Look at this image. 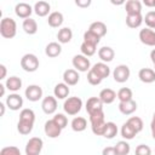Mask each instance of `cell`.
Instances as JSON below:
<instances>
[{
    "label": "cell",
    "instance_id": "6da1fadb",
    "mask_svg": "<svg viewBox=\"0 0 155 155\" xmlns=\"http://www.w3.org/2000/svg\"><path fill=\"white\" fill-rule=\"evenodd\" d=\"M0 34L5 39H12L17 34V24L15 19L10 17H4L0 22Z\"/></svg>",
    "mask_w": 155,
    "mask_h": 155
},
{
    "label": "cell",
    "instance_id": "7a4b0ae2",
    "mask_svg": "<svg viewBox=\"0 0 155 155\" xmlns=\"http://www.w3.org/2000/svg\"><path fill=\"white\" fill-rule=\"evenodd\" d=\"M82 108V101L80 97H69L63 103V109L68 115H76Z\"/></svg>",
    "mask_w": 155,
    "mask_h": 155
},
{
    "label": "cell",
    "instance_id": "3957f363",
    "mask_svg": "<svg viewBox=\"0 0 155 155\" xmlns=\"http://www.w3.org/2000/svg\"><path fill=\"white\" fill-rule=\"evenodd\" d=\"M21 67L28 73H34L39 68V58L33 53H27L21 58Z\"/></svg>",
    "mask_w": 155,
    "mask_h": 155
},
{
    "label": "cell",
    "instance_id": "277c9868",
    "mask_svg": "<svg viewBox=\"0 0 155 155\" xmlns=\"http://www.w3.org/2000/svg\"><path fill=\"white\" fill-rule=\"evenodd\" d=\"M44 147V142L39 137H31L25 145V154L27 155H38L41 153Z\"/></svg>",
    "mask_w": 155,
    "mask_h": 155
},
{
    "label": "cell",
    "instance_id": "5b68a950",
    "mask_svg": "<svg viewBox=\"0 0 155 155\" xmlns=\"http://www.w3.org/2000/svg\"><path fill=\"white\" fill-rule=\"evenodd\" d=\"M131 75V71H130V68L126 65V64H120L117 65L114 71H113V78L116 82L119 84H122V82H126L128 80Z\"/></svg>",
    "mask_w": 155,
    "mask_h": 155
},
{
    "label": "cell",
    "instance_id": "8992f818",
    "mask_svg": "<svg viewBox=\"0 0 155 155\" xmlns=\"http://www.w3.org/2000/svg\"><path fill=\"white\" fill-rule=\"evenodd\" d=\"M73 67L78 70V71H87L91 69V63L90 59L87 58V56L85 54H76L73 57Z\"/></svg>",
    "mask_w": 155,
    "mask_h": 155
},
{
    "label": "cell",
    "instance_id": "52a82bcc",
    "mask_svg": "<svg viewBox=\"0 0 155 155\" xmlns=\"http://www.w3.org/2000/svg\"><path fill=\"white\" fill-rule=\"evenodd\" d=\"M62 127L52 119V120H47L45 122V126H44V131H45V134L48 137V138H57L61 136V132H62Z\"/></svg>",
    "mask_w": 155,
    "mask_h": 155
},
{
    "label": "cell",
    "instance_id": "ba28073f",
    "mask_svg": "<svg viewBox=\"0 0 155 155\" xmlns=\"http://www.w3.org/2000/svg\"><path fill=\"white\" fill-rule=\"evenodd\" d=\"M24 94L27 97L28 101L30 102H38L42 98V88L39 86V85H29L25 91H24Z\"/></svg>",
    "mask_w": 155,
    "mask_h": 155
},
{
    "label": "cell",
    "instance_id": "9c48e42d",
    "mask_svg": "<svg viewBox=\"0 0 155 155\" xmlns=\"http://www.w3.org/2000/svg\"><path fill=\"white\" fill-rule=\"evenodd\" d=\"M41 108H42L44 113L47 114V115L56 113V110H57V98L54 96L45 97L41 102Z\"/></svg>",
    "mask_w": 155,
    "mask_h": 155
},
{
    "label": "cell",
    "instance_id": "30bf717a",
    "mask_svg": "<svg viewBox=\"0 0 155 155\" xmlns=\"http://www.w3.org/2000/svg\"><path fill=\"white\" fill-rule=\"evenodd\" d=\"M139 40L147 46H155V31L151 28H144L139 31Z\"/></svg>",
    "mask_w": 155,
    "mask_h": 155
},
{
    "label": "cell",
    "instance_id": "8fae6325",
    "mask_svg": "<svg viewBox=\"0 0 155 155\" xmlns=\"http://www.w3.org/2000/svg\"><path fill=\"white\" fill-rule=\"evenodd\" d=\"M23 105V98L18 93H11L6 97V107L11 110H19Z\"/></svg>",
    "mask_w": 155,
    "mask_h": 155
},
{
    "label": "cell",
    "instance_id": "7c38bea8",
    "mask_svg": "<svg viewBox=\"0 0 155 155\" xmlns=\"http://www.w3.org/2000/svg\"><path fill=\"white\" fill-rule=\"evenodd\" d=\"M33 11H34V8L29 4H27V2H18L15 6V13H16V16L19 17V18H23V19L30 17V15H31Z\"/></svg>",
    "mask_w": 155,
    "mask_h": 155
},
{
    "label": "cell",
    "instance_id": "4fadbf2b",
    "mask_svg": "<svg viewBox=\"0 0 155 155\" xmlns=\"http://www.w3.org/2000/svg\"><path fill=\"white\" fill-rule=\"evenodd\" d=\"M63 80L67 85L69 86H74L79 82L80 80V76H79V73L76 69H67L64 73H63Z\"/></svg>",
    "mask_w": 155,
    "mask_h": 155
},
{
    "label": "cell",
    "instance_id": "5bb4252c",
    "mask_svg": "<svg viewBox=\"0 0 155 155\" xmlns=\"http://www.w3.org/2000/svg\"><path fill=\"white\" fill-rule=\"evenodd\" d=\"M138 78L144 84H151L155 81V70L151 68H142L138 71Z\"/></svg>",
    "mask_w": 155,
    "mask_h": 155
},
{
    "label": "cell",
    "instance_id": "9a60e30c",
    "mask_svg": "<svg viewBox=\"0 0 155 155\" xmlns=\"http://www.w3.org/2000/svg\"><path fill=\"white\" fill-rule=\"evenodd\" d=\"M142 23H143L142 13H131V15L126 16V24L128 28H132V29L139 28L142 25Z\"/></svg>",
    "mask_w": 155,
    "mask_h": 155
},
{
    "label": "cell",
    "instance_id": "2e32d148",
    "mask_svg": "<svg viewBox=\"0 0 155 155\" xmlns=\"http://www.w3.org/2000/svg\"><path fill=\"white\" fill-rule=\"evenodd\" d=\"M119 110L124 115H131L137 110V103L133 99H130L126 102H120L119 103Z\"/></svg>",
    "mask_w": 155,
    "mask_h": 155
},
{
    "label": "cell",
    "instance_id": "e0dca14e",
    "mask_svg": "<svg viewBox=\"0 0 155 155\" xmlns=\"http://www.w3.org/2000/svg\"><path fill=\"white\" fill-rule=\"evenodd\" d=\"M98 97L101 98V101L103 102V104H110V103H113L117 98V94L111 88H103L99 92V96Z\"/></svg>",
    "mask_w": 155,
    "mask_h": 155
},
{
    "label": "cell",
    "instance_id": "ac0fdd59",
    "mask_svg": "<svg viewBox=\"0 0 155 155\" xmlns=\"http://www.w3.org/2000/svg\"><path fill=\"white\" fill-rule=\"evenodd\" d=\"M63 21H64V17H63V13L62 12H58V11H54V12H51L48 15V18H47V23L50 27L52 28H58L63 24Z\"/></svg>",
    "mask_w": 155,
    "mask_h": 155
},
{
    "label": "cell",
    "instance_id": "d6986e66",
    "mask_svg": "<svg viewBox=\"0 0 155 155\" xmlns=\"http://www.w3.org/2000/svg\"><path fill=\"white\" fill-rule=\"evenodd\" d=\"M68 86H69V85H67L65 82H59V84H57V85L54 86V88H53L54 97H56L57 99H65V98L68 97L69 92H70V90H69Z\"/></svg>",
    "mask_w": 155,
    "mask_h": 155
},
{
    "label": "cell",
    "instance_id": "ffe728a7",
    "mask_svg": "<svg viewBox=\"0 0 155 155\" xmlns=\"http://www.w3.org/2000/svg\"><path fill=\"white\" fill-rule=\"evenodd\" d=\"M99 109H103V102L101 101V98L99 97H90L86 102V111L88 114H91Z\"/></svg>",
    "mask_w": 155,
    "mask_h": 155
},
{
    "label": "cell",
    "instance_id": "44dd1931",
    "mask_svg": "<svg viewBox=\"0 0 155 155\" xmlns=\"http://www.w3.org/2000/svg\"><path fill=\"white\" fill-rule=\"evenodd\" d=\"M97 75H99L102 79H105L110 75V68L107 65L105 62H99V63H96L92 68H91Z\"/></svg>",
    "mask_w": 155,
    "mask_h": 155
},
{
    "label": "cell",
    "instance_id": "7402d4cb",
    "mask_svg": "<svg viewBox=\"0 0 155 155\" xmlns=\"http://www.w3.org/2000/svg\"><path fill=\"white\" fill-rule=\"evenodd\" d=\"M61 52H62V46H61V44L54 42V41L47 44V46H46V48H45V53H46V56H48L50 58H56V57H58V56L61 54Z\"/></svg>",
    "mask_w": 155,
    "mask_h": 155
},
{
    "label": "cell",
    "instance_id": "603a6c76",
    "mask_svg": "<svg viewBox=\"0 0 155 155\" xmlns=\"http://www.w3.org/2000/svg\"><path fill=\"white\" fill-rule=\"evenodd\" d=\"M51 11V6L48 2L46 1H38L35 5H34V12L39 16V17H45L48 15V12Z\"/></svg>",
    "mask_w": 155,
    "mask_h": 155
},
{
    "label": "cell",
    "instance_id": "cb8c5ba5",
    "mask_svg": "<svg viewBox=\"0 0 155 155\" xmlns=\"http://www.w3.org/2000/svg\"><path fill=\"white\" fill-rule=\"evenodd\" d=\"M115 52L109 46H103L98 50V57L102 59V62H111L114 59Z\"/></svg>",
    "mask_w": 155,
    "mask_h": 155
},
{
    "label": "cell",
    "instance_id": "d4e9b609",
    "mask_svg": "<svg viewBox=\"0 0 155 155\" xmlns=\"http://www.w3.org/2000/svg\"><path fill=\"white\" fill-rule=\"evenodd\" d=\"M33 127H34V122L33 121H28V120H23V119L18 120L17 130H18V132L21 134H23V136L29 134L33 131Z\"/></svg>",
    "mask_w": 155,
    "mask_h": 155
},
{
    "label": "cell",
    "instance_id": "484cf974",
    "mask_svg": "<svg viewBox=\"0 0 155 155\" xmlns=\"http://www.w3.org/2000/svg\"><path fill=\"white\" fill-rule=\"evenodd\" d=\"M22 27H23V30L29 35H34L38 31V23L35 19H33L30 17H28L23 21Z\"/></svg>",
    "mask_w": 155,
    "mask_h": 155
},
{
    "label": "cell",
    "instance_id": "4316f807",
    "mask_svg": "<svg viewBox=\"0 0 155 155\" xmlns=\"http://www.w3.org/2000/svg\"><path fill=\"white\" fill-rule=\"evenodd\" d=\"M71 38H73V31L68 27H64V28L59 29L58 33H57V39H58L59 44H68L71 40Z\"/></svg>",
    "mask_w": 155,
    "mask_h": 155
},
{
    "label": "cell",
    "instance_id": "83f0119b",
    "mask_svg": "<svg viewBox=\"0 0 155 155\" xmlns=\"http://www.w3.org/2000/svg\"><path fill=\"white\" fill-rule=\"evenodd\" d=\"M5 85H6L7 90H10L12 92H17L22 87V80L18 76H10V78H7Z\"/></svg>",
    "mask_w": 155,
    "mask_h": 155
},
{
    "label": "cell",
    "instance_id": "f1b7e54d",
    "mask_svg": "<svg viewBox=\"0 0 155 155\" xmlns=\"http://www.w3.org/2000/svg\"><path fill=\"white\" fill-rule=\"evenodd\" d=\"M125 10L127 15L142 13V4L139 2V0H127L125 5Z\"/></svg>",
    "mask_w": 155,
    "mask_h": 155
},
{
    "label": "cell",
    "instance_id": "f546056e",
    "mask_svg": "<svg viewBox=\"0 0 155 155\" xmlns=\"http://www.w3.org/2000/svg\"><path fill=\"white\" fill-rule=\"evenodd\" d=\"M88 30H91L92 33H94L96 35H98L99 38H103L105 34H107V25L101 22V21H97V22H93L91 23Z\"/></svg>",
    "mask_w": 155,
    "mask_h": 155
},
{
    "label": "cell",
    "instance_id": "4dcf8cb0",
    "mask_svg": "<svg viewBox=\"0 0 155 155\" xmlns=\"http://www.w3.org/2000/svg\"><path fill=\"white\" fill-rule=\"evenodd\" d=\"M116 134H117V126H116V124L113 122V121H108V122H105V127H104L103 137L107 138V139H113Z\"/></svg>",
    "mask_w": 155,
    "mask_h": 155
},
{
    "label": "cell",
    "instance_id": "1f68e13d",
    "mask_svg": "<svg viewBox=\"0 0 155 155\" xmlns=\"http://www.w3.org/2000/svg\"><path fill=\"white\" fill-rule=\"evenodd\" d=\"M86 127H87V121H86L85 117L76 116V117L73 119V121H71V128H73V131H75V132H82V131L86 130Z\"/></svg>",
    "mask_w": 155,
    "mask_h": 155
},
{
    "label": "cell",
    "instance_id": "d6a6232c",
    "mask_svg": "<svg viewBox=\"0 0 155 155\" xmlns=\"http://www.w3.org/2000/svg\"><path fill=\"white\" fill-rule=\"evenodd\" d=\"M138 132L134 130V127L131 125V124H128L127 121L122 125V127H121V136L125 138V139H133L134 138V136L137 134Z\"/></svg>",
    "mask_w": 155,
    "mask_h": 155
},
{
    "label": "cell",
    "instance_id": "836d02e7",
    "mask_svg": "<svg viewBox=\"0 0 155 155\" xmlns=\"http://www.w3.org/2000/svg\"><path fill=\"white\" fill-rule=\"evenodd\" d=\"M90 115V122H91V126L92 125H97V124H102V122H105L104 120V111L103 109H99V110H96Z\"/></svg>",
    "mask_w": 155,
    "mask_h": 155
},
{
    "label": "cell",
    "instance_id": "e575fe53",
    "mask_svg": "<svg viewBox=\"0 0 155 155\" xmlns=\"http://www.w3.org/2000/svg\"><path fill=\"white\" fill-rule=\"evenodd\" d=\"M116 94H117V99H119L120 102L130 101V99H132V97H133L132 90L128 88V87H122V88H120Z\"/></svg>",
    "mask_w": 155,
    "mask_h": 155
},
{
    "label": "cell",
    "instance_id": "d590c367",
    "mask_svg": "<svg viewBox=\"0 0 155 155\" xmlns=\"http://www.w3.org/2000/svg\"><path fill=\"white\" fill-rule=\"evenodd\" d=\"M115 150H116V155H127L131 151V147L126 140H120L116 143Z\"/></svg>",
    "mask_w": 155,
    "mask_h": 155
},
{
    "label": "cell",
    "instance_id": "8d00e7d4",
    "mask_svg": "<svg viewBox=\"0 0 155 155\" xmlns=\"http://www.w3.org/2000/svg\"><path fill=\"white\" fill-rule=\"evenodd\" d=\"M84 41L85 42H88V44H92V45H94V46H97L98 44H99V41H101V38L98 36V35H96L94 33H92L91 30H86L85 33H84Z\"/></svg>",
    "mask_w": 155,
    "mask_h": 155
},
{
    "label": "cell",
    "instance_id": "74e56055",
    "mask_svg": "<svg viewBox=\"0 0 155 155\" xmlns=\"http://www.w3.org/2000/svg\"><path fill=\"white\" fill-rule=\"evenodd\" d=\"M80 50H81V53H82V54H85V56H87V57H91V56H93V54L96 53L97 46L84 41V42L81 44V46H80Z\"/></svg>",
    "mask_w": 155,
    "mask_h": 155
},
{
    "label": "cell",
    "instance_id": "f35d334b",
    "mask_svg": "<svg viewBox=\"0 0 155 155\" xmlns=\"http://www.w3.org/2000/svg\"><path fill=\"white\" fill-rule=\"evenodd\" d=\"M127 122L131 124L138 133L143 130V126H144V125H143V120H142L140 117H138V116H131V117L127 120Z\"/></svg>",
    "mask_w": 155,
    "mask_h": 155
},
{
    "label": "cell",
    "instance_id": "ab89813d",
    "mask_svg": "<svg viewBox=\"0 0 155 155\" xmlns=\"http://www.w3.org/2000/svg\"><path fill=\"white\" fill-rule=\"evenodd\" d=\"M143 22H145L148 28L155 29V11H149L144 17H143Z\"/></svg>",
    "mask_w": 155,
    "mask_h": 155
},
{
    "label": "cell",
    "instance_id": "60d3db41",
    "mask_svg": "<svg viewBox=\"0 0 155 155\" xmlns=\"http://www.w3.org/2000/svg\"><path fill=\"white\" fill-rule=\"evenodd\" d=\"M102 80H103V79H102L99 75H97L92 69L88 70V73H87V81H88L91 85H93V86L99 85V84L102 82Z\"/></svg>",
    "mask_w": 155,
    "mask_h": 155
},
{
    "label": "cell",
    "instance_id": "b9f144b4",
    "mask_svg": "<svg viewBox=\"0 0 155 155\" xmlns=\"http://www.w3.org/2000/svg\"><path fill=\"white\" fill-rule=\"evenodd\" d=\"M53 120H54L62 128H65L67 125H68V117H67L64 114H62V113L56 114V115L53 116Z\"/></svg>",
    "mask_w": 155,
    "mask_h": 155
},
{
    "label": "cell",
    "instance_id": "7bdbcfd3",
    "mask_svg": "<svg viewBox=\"0 0 155 155\" xmlns=\"http://www.w3.org/2000/svg\"><path fill=\"white\" fill-rule=\"evenodd\" d=\"M1 155H21V151L17 147H5L0 150Z\"/></svg>",
    "mask_w": 155,
    "mask_h": 155
},
{
    "label": "cell",
    "instance_id": "ee69618b",
    "mask_svg": "<svg viewBox=\"0 0 155 155\" xmlns=\"http://www.w3.org/2000/svg\"><path fill=\"white\" fill-rule=\"evenodd\" d=\"M136 154L137 155H150L151 154V149L145 144H139L136 148Z\"/></svg>",
    "mask_w": 155,
    "mask_h": 155
},
{
    "label": "cell",
    "instance_id": "f6af8a7d",
    "mask_svg": "<svg viewBox=\"0 0 155 155\" xmlns=\"http://www.w3.org/2000/svg\"><path fill=\"white\" fill-rule=\"evenodd\" d=\"M104 127H105V122H102V124H97V125H92V126H91L92 132H93L96 136H103Z\"/></svg>",
    "mask_w": 155,
    "mask_h": 155
},
{
    "label": "cell",
    "instance_id": "bcb514c9",
    "mask_svg": "<svg viewBox=\"0 0 155 155\" xmlns=\"http://www.w3.org/2000/svg\"><path fill=\"white\" fill-rule=\"evenodd\" d=\"M74 1H75V5L78 7H81V8L88 7L91 5V2H92V0H74Z\"/></svg>",
    "mask_w": 155,
    "mask_h": 155
},
{
    "label": "cell",
    "instance_id": "7dc6e473",
    "mask_svg": "<svg viewBox=\"0 0 155 155\" xmlns=\"http://www.w3.org/2000/svg\"><path fill=\"white\" fill-rule=\"evenodd\" d=\"M103 155H116V150H115V147H108V148H104L103 151H102Z\"/></svg>",
    "mask_w": 155,
    "mask_h": 155
},
{
    "label": "cell",
    "instance_id": "c3c4849f",
    "mask_svg": "<svg viewBox=\"0 0 155 155\" xmlns=\"http://www.w3.org/2000/svg\"><path fill=\"white\" fill-rule=\"evenodd\" d=\"M0 70H1V74H0V80H4L6 78V73H7V69L4 64H0Z\"/></svg>",
    "mask_w": 155,
    "mask_h": 155
},
{
    "label": "cell",
    "instance_id": "681fc988",
    "mask_svg": "<svg viewBox=\"0 0 155 155\" xmlns=\"http://www.w3.org/2000/svg\"><path fill=\"white\" fill-rule=\"evenodd\" d=\"M143 4L148 7H154L155 5V0H143Z\"/></svg>",
    "mask_w": 155,
    "mask_h": 155
},
{
    "label": "cell",
    "instance_id": "f907efd6",
    "mask_svg": "<svg viewBox=\"0 0 155 155\" xmlns=\"http://www.w3.org/2000/svg\"><path fill=\"white\" fill-rule=\"evenodd\" d=\"M110 2L115 6H120V5H124L126 2V0H110Z\"/></svg>",
    "mask_w": 155,
    "mask_h": 155
},
{
    "label": "cell",
    "instance_id": "816d5d0a",
    "mask_svg": "<svg viewBox=\"0 0 155 155\" xmlns=\"http://www.w3.org/2000/svg\"><path fill=\"white\" fill-rule=\"evenodd\" d=\"M5 88H6V85L0 84V96H1V97L5 94Z\"/></svg>",
    "mask_w": 155,
    "mask_h": 155
},
{
    "label": "cell",
    "instance_id": "f5cc1de1",
    "mask_svg": "<svg viewBox=\"0 0 155 155\" xmlns=\"http://www.w3.org/2000/svg\"><path fill=\"white\" fill-rule=\"evenodd\" d=\"M0 109H1V111H0V116H4V114H5V104H4L2 102H0Z\"/></svg>",
    "mask_w": 155,
    "mask_h": 155
},
{
    "label": "cell",
    "instance_id": "db71d44e",
    "mask_svg": "<svg viewBox=\"0 0 155 155\" xmlns=\"http://www.w3.org/2000/svg\"><path fill=\"white\" fill-rule=\"evenodd\" d=\"M150 59H151V62H153V64H155V48L150 52Z\"/></svg>",
    "mask_w": 155,
    "mask_h": 155
},
{
    "label": "cell",
    "instance_id": "11a10c76",
    "mask_svg": "<svg viewBox=\"0 0 155 155\" xmlns=\"http://www.w3.org/2000/svg\"><path fill=\"white\" fill-rule=\"evenodd\" d=\"M151 136H153V138L155 139V131H153V132H151Z\"/></svg>",
    "mask_w": 155,
    "mask_h": 155
},
{
    "label": "cell",
    "instance_id": "9f6ffc18",
    "mask_svg": "<svg viewBox=\"0 0 155 155\" xmlns=\"http://www.w3.org/2000/svg\"><path fill=\"white\" fill-rule=\"evenodd\" d=\"M151 121H154V122H155V113H154V115H153V120H151Z\"/></svg>",
    "mask_w": 155,
    "mask_h": 155
},
{
    "label": "cell",
    "instance_id": "6f0895ef",
    "mask_svg": "<svg viewBox=\"0 0 155 155\" xmlns=\"http://www.w3.org/2000/svg\"><path fill=\"white\" fill-rule=\"evenodd\" d=\"M154 70H155V64H154Z\"/></svg>",
    "mask_w": 155,
    "mask_h": 155
},
{
    "label": "cell",
    "instance_id": "680465c9",
    "mask_svg": "<svg viewBox=\"0 0 155 155\" xmlns=\"http://www.w3.org/2000/svg\"><path fill=\"white\" fill-rule=\"evenodd\" d=\"M154 7H155V5H154Z\"/></svg>",
    "mask_w": 155,
    "mask_h": 155
}]
</instances>
